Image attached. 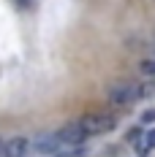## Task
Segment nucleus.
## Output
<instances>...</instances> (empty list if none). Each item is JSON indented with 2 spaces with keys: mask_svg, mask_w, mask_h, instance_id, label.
<instances>
[{
  "mask_svg": "<svg viewBox=\"0 0 155 157\" xmlns=\"http://www.w3.org/2000/svg\"><path fill=\"white\" fill-rule=\"evenodd\" d=\"M144 144H147V149H155V127H153V130H147V136H144Z\"/></svg>",
  "mask_w": 155,
  "mask_h": 157,
  "instance_id": "423d86ee",
  "label": "nucleus"
},
{
  "mask_svg": "<svg viewBox=\"0 0 155 157\" xmlns=\"http://www.w3.org/2000/svg\"><path fill=\"white\" fill-rule=\"evenodd\" d=\"M55 136L65 144H84V133H82V127L76 122H68V125H63L60 130H55Z\"/></svg>",
  "mask_w": 155,
  "mask_h": 157,
  "instance_id": "7ed1b4c3",
  "label": "nucleus"
},
{
  "mask_svg": "<svg viewBox=\"0 0 155 157\" xmlns=\"http://www.w3.org/2000/svg\"><path fill=\"white\" fill-rule=\"evenodd\" d=\"M139 73L144 78L155 81V57H144V60H139Z\"/></svg>",
  "mask_w": 155,
  "mask_h": 157,
  "instance_id": "39448f33",
  "label": "nucleus"
},
{
  "mask_svg": "<svg viewBox=\"0 0 155 157\" xmlns=\"http://www.w3.org/2000/svg\"><path fill=\"white\" fill-rule=\"evenodd\" d=\"M141 95H144V87H141L139 81L120 78V81H114L109 87V103L112 106H120V109H128V106H133L139 100Z\"/></svg>",
  "mask_w": 155,
  "mask_h": 157,
  "instance_id": "f257e3e1",
  "label": "nucleus"
},
{
  "mask_svg": "<svg viewBox=\"0 0 155 157\" xmlns=\"http://www.w3.org/2000/svg\"><path fill=\"white\" fill-rule=\"evenodd\" d=\"M76 125L82 127L84 138H90V136L112 133V130L117 127V119H114V117H109V114H87V117H82V119H79Z\"/></svg>",
  "mask_w": 155,
  "mask_h": 157,
  "instance_id": "f03ea898",
  "label": "nucleus"
},
{
  "mask_svg": "<svg viewBox=\"0 0 155 157\" xmlns=\"http://www.w3.org/2000/svg\"><path fill=\"white\" fill-rule=\"evenodd\" d=\"M153 119H155V109H150V111L141 114V122H153Z\"/></svg>",
  "mask_w": 155,
  "mask_h": 157,
  "instance_id": "0eeeda50",
  "label": "nucleus"
},
{
  "mask_svg": "<svg viewBox=\"0 0 155 157\" xmlns=\"http://www.w3.org/2000/svg\"><path fill=\"white\" fill-rule=\"evenodd\" d=\"M0 157H8V152H6V141H0Z\"/></svg>",
  "mask_w": 155,
  "mask_h": 157,
  "instance_id": "6e6552de",
  "label": "nucleus"
},
{
  "mask_svg": "<svg viewBox=\"0 0 155 157\" xmlns=\"http://www.w3.org/2000/svg\"><path fill=\"white\" fill-rule=\"evenodd\" d=\"M6 152H8V157H25L30 152V141L22 138V136H16L11 141H6Z\"/></svg>",
  "mask_w": 155,
  "mask_h": 157,
  "instance_id": "20e7f679",
  "label": "nucleus"
}]
</instances>
